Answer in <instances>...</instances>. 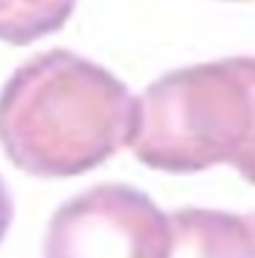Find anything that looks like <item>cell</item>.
Masks as SVG:
<instances>
[{
	"label": "cell",
	"instance_id": "6da1fadb",
	"mask_svg": "<svg viewBox=\"0 0 255 258\" xmlns=\"http://www.w3.org/2000/svg\"><path fill=\"white\" fill-rule=\"evenodd\" d=\"M135 96L105 66L69 50H47L0 91V149L39 179L82 176L129 146Z\"/></svg>",
	"mask_w": 255,
	"mask_h": 258
},
{
	"label": "cell",
	"instance_id": "5b68a950",
	"mask_svg": "<svg viewBox=\"0 0 255 258\" xmlns=\"http://www.w3.org/2000/svg\"><path fill=\"white\" fill-rule=\"evenodd\" d=\"M77 0H0V41L25 47L58 33L71 20Z\"/></svg>",
	"mask_w": 255,
	"mask_h": 258
},
{
	"label": "cell",
	"instance_id": "8992f818",
	"mask_svg": "<svg viewBox=\"0 0 255 258\" xmlns=\"http://www.w3.org/2000/svg\"><path fill=\"white\" fill-rule=\"evenodd\" d=\"M233 168L244 176L247 181L255 184V102H252V118H250V129H247V138L241 151L233 159Z\"/></svg>",
	"mask_w": 255,
	"mask_h": 258
},
{
	"label": "cell",
	"instance_id": "277c9868",
	"mask_svg": "<svg viewBox=\"0 0 255 258\" xmlns=\"http://www.w3.org/2000/svg\"><path fill=\"white\" fill-rule=\"evenodd\" d=\"M170 228V258H255V212L179 209Z\"/></svg>",
	"mask_w": 255,
	"mask_h": 258
},
{
	"label": "cell",
	"instance_id": "7a4b0ae2",
	"mask_svg": "<svg viewBox=\"0 0 255 258\" xmlns=\"http://www.w3.org/2000/svg\"><path fill=\"white\" fill-rule=\"evenodd\" d=\"M255 102V58L176 69L135 96L129 149L165 173H198L241 151Z\"/></svg>",
	"mask_w": 255,
	"mask_h": 258
},
{
	"label": "cell",
	"instance_id": "52a82bcc",
	"mask_svg": "<svg viewBox=\"0 0 255 258\" xmlns=\"http://www.w3.org/2000/svg\"><path fill=\"white\" fill-rule=\"evenodd\" d=\"M11 220H14V198H11V189L6 179L0 176V244H3L6 233L11 228Z\"/></svg>",
	"mask_w": 255,
	"mask_h": 258
},
{
	"label": "cell",
	"instance_id": "3957f363",
	"mask_svg": "<svg viewBox=\"0 0 255 258\" xmlns=\"http://www.w3.org/2000/svg\"><path fill=\"white\" fill-rule=\"evenodd\" d=\"M173 228L143 189L96 184L58 206L44 258H170Z\"/></svg>",
	"mask_w": 255,
	"mask_h": 258
}]
</instances>
